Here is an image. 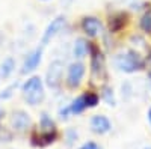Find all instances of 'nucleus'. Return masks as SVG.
Instances as JSON below:
<instances>
[{
	"instance_id": "nucleus-15",
	"label": "nucleus",
	"mask_w": 151,
	"mask_h": 149,
	"mask_svg": "<svg viewBox=\"0 0 151 149\" xmlns=\"http://www.w3.org/2000/svg\"><path fill=\"white\" fill-rule=\"evenodd\" d=\"M41 128H42V131H56V130H55L53 120L50 119L45 113L41 116Z\"/></svg>"
},
{
	"instance_id": "nucleus-7",
	"label": "nucleus",
	"mask_w": 151,
	"mask_h": 149,
	"mask_svg": "<svg viewBox=\"0 0 151 149\" xmlns=\"http://www.w3.org/2000/svg\"><path fill=\"white\" fill-rule=\"evenodd\" d=\"M91 66H92V76H94V78H104V77H106V71H104V57H103L101 53L95 51L94 48H92Z\"/></svg>"
},
{
	"instance_id": "nucleus-18",
	"label": "nucleus",
	"mask_w": 151,
	"mask_h": 149,
	"mask_svg": "<svg viewBox=\"0 0 151 149\" xmlns=\"http://www.w3.org/2000/svg\"><path fill=\"white\" fill-rule=\"evenodd\" d=\"M85 98H86L88 107H95L98 104V96L95 93H88V95H85Z\"/></svg>"
},
{
	"instance_id": "nucleus-12",
	"label": "nucleus",
	"mask_w": 151,
	"mask_h": 149,
	"mask_svg": "<svg viewBox=\"0 0 151 149\" xmlns=\"http://www.w3.org/2000/svg\"><path fill=\"white\" fill-rule=\"evenodd\" d=\"M14 68H15V62H14V59H12V57L5 59V60H3V63L0 65V77L8 78L11 74H12V71H14Z\"/></svg>"
},
{
	"instance_id": "nucleus-21",
	"label": "nucleus",
	"mask_w": 151,
	"mask_h": 149,
	"mask_svg": "<svg viewBox=\"0 0 151 149\" xmlns=\"http://www.w3.org/2000/svg\"><path fill=\"white\" fill-rule=\"evenodd\" d=\"M3 115H5V111H3V108H0V120H2V118H3Z\"/></svg>"
},
{
	"instance_id": "nucleus-22",
	"label": "nucleus",
	"mask_w": 151,
	"mask_h": 149,
	"mask_svg": "<svg viewBox=\"0 0 151 149\" xmlns=\"http://www.w3.org/2000/svg\"><path fill=\"white\" fill-rule=\"evenodd\" d=\"M148 119H150V122H151V108H150V111H148Z\"/></svg>"
},
{
	"instance_id": "nucleus-9",
	"label": "nucleus",
	"mask_w": 151,
	"mask_h": 149,
	"mask_svg": "<svg viewBox=\"0 0 151 149\" xmlns=\"http://www.w3.org/2000/svg\"><path fill=\"white\" fill-rule=\"evenodd\" d=\"M91 128L97 134H106L107 131H110L112 125H110V120L106 116L97 115V116H94L91 119Z\"/></svg>"
},
{
	"instance_id": "nucleus-1",
	"label": "nucleus",
	"mask_w": 151,
	"mask_h": 149,
	"mask_svg": "<svg viewBox=\"0 0 151 149\" xmlns=\"http://www.w3.org/2000/svg\"><path fill=\"white\" fill-rule=\"evenodd\" d=\"M115 65L119 71L136 72L141 68H144V60L136 51H125L115 57Z\"/></svg>"
},
{
	"instance_id": "nucleus-16",
	"label": "nucleus",
	"mask_w": 151,
	"mask_h": 149,
	"mask_svg": "<svg viewBox=\"0 0 151 149\" xmlns=\"http://www.w3.org/2000/svg\"><path fill=\"white\" fill-rule=\"evenodd\" d=\"M103 99L109 106H115V99H113V93H112L110 88H104L103 89Z\"/></svg>"
},
{
	"instance_id": "nucleus-8",
	"label": "nucleus",
	"mask_w": 151,
	"mask_h": 149,
	"mask_svg": "<svg viewBox=\"0 0 151 149\" xmlns=\"http://www.w3.org/2000/svg\"><path fill=\"white\" fill-rule=\"evenodd\" d=\"M82 29L88 36L94 38V36H97L101 32V23H100V20L95 18V17H85L83 21H82Z\"/></svg>"
},
{
	"instance_id": "nucleus-13",
	"label": "nucleus",
	"mask_w": 151,
	"mask_h": 149,
	"mask_svg": "<svg viewBox=\"0 0 151 149\" xmlns=\"http://www.w3.org/2000/svg\"><path fill=\"white\" fill-rule=\"evenodd\" d=\"M86 107H88L86 98H85V95H82V96H79L77 99H74V101H73V104L70 106V111H71V113H74V115H79V113H82Z\"/></svg>"
},
{
	"instance_id": "nucleus-17",
	"label": "nucleus",
	"mask_w": 151,
	"mask_h": 149,
	"mask_svg": "<svg viewBox=\"0 0 151 149\" xmlns=\"http://www.w3.org/2000/svg\"><path fill=\"white\" fill-rule=\"evenodd\" d=\"M17 86H18V81H15V83H12L9 88H6L5 91H3V93H0V99H8L9 96H12V93H14V91L17 89Z\"/></svg>"
},
{
	"instance_id": "nucleus-5",
	"label": "nucleus",
	"mask_w": 151,
	"mask_h": 149,
	"mask_svg": "<svg viewBox=\"0 0 151 149\" xmlns=\"http://www.w3.org/2000/svg\"><path fill=\"white\" fill-rule=\"evenodd\" d=\"M30 123H32V120H30L29 113H26V111H23V110L14 111L11 116V125L15 131H20V133L26 131L30 127Z\"/></svg>"
},
{
	"instance_id": "nucleus-6",
	"label": "nucleus",
	"mask_w": 151,
	"mask_h": 149,
	"mask_svg": "<svg viewBox=\"0 0 151 149\" xmlns=\"http://www.w3.org/2000/svg\"><path fill=\"white\" fill-rule=\"evenodd\" d=\"M41 57H42V48H35L33 51H30L26 57V60H24L23 63V69H21V74H27L30 71H33L38 65H40L41 62Z\"/></svg>"
},
{
	"instance_id": "nucleus-20",
	"label": "nucleus",
	"mask_w": 151,
	"mask_h": 149,
	"mask_svg": "<svg viewBox=\"0 0 151 149\" xmlns=\"http://www.w3.org/2000/svg\"><path fill=\"white\" fill-rule=\"evenodd\" d=\"M147 65H148V76L151 77V54H150L148 59H147Z\"/></svg>"
},
{
	"instance_id": "nucleus-3",
	"label": "nucleus",
	"mask_w": 151,
	"mask_h": 149,
	"mask_svg": "<svg viewBox=\"0 0 151 149\" xmlns=\"http://www.w3.org/2000/svg\"><path fill=\"white\" fill-rule=\"evenodd\" d=\"M85 76V65L80 63V62H76V63H71L68 68V76H67V83L71 89L79 88V84L82 83Z\"/></svg>"
},
{
	"instance_id": "nucleus-14",
	"label": "nucleus",
	"mask_w": 151,
	"mask_h": 149,
	"mask_svg": "<svg viewBox=\"0 0 151 149\" xmlns=\"http://www.w3.org/2000/svg\"><path fill=\"white\" fill-rule=\"evenodd\" d=\"M139 26L144 32L147 33H151V9H148L145 14L141 17V21H139Z\"/></svg>"
},
{
	"instance_id": "nucleus-4",
	"label": "nucleus",
	"mask_w": 151,
	"mask_h": 149,
	"mask_svg": "<svg viewBox=\"0 0 151 149\" xmlns=\"http://www.w3.org/2000/svg\"><path fill=\"white\" fill-rule=\"evenodd\" d=\"M64 27H65V18L64 17H56L52 23L48 24V27L45 29V32L42 35V39H41V44L42 45H47L59 32H62V29H64Z\"/></svg>"
},
{
	"instance_id": "nucleus-10",
	"label": "nucleus",
	"mask_w": 151,
	"mask_h": 149,
	"mask_svg": "<svg viewBox=\"0 0 151 149\" xmlns=\"http://www.w3.org/2000/svg\"><path fill=\"white\" fill-rule=\"evenodd\" d=\"M42 88V81L40 77H32L29 78L26 83L23 84V95H27L33 91H38V89H41Z\"/></svg>"
},
{
	"instance_id": "nucleus-2",
	"label": "nucleus",
	"mask_w": 151,
	"mask_h": 149,
	"mask_svg": "<svg viewBox=\"0 0 151 149\" xmlns=\"http://www.w3.org/2000/svg\"><path fill=\"white\" fill-rule=\"evenodd\" d=\"M62 74H64V63L60 60H53L50 63L47 69V76H45V83L48 88H59V84L62 81Z\"/></svg>"
},
{
	"instance_id": "nucleus-11",
	"label": "nucleus",
	"mask_w": 151,
	"mask_h": 149,
	"mask_svg": "<svg viewBox=\"0 0 151 149\" xmlns=\"http://www.w3.org/2000/svg\"><path fill=\"white\" fill-rule=\"evenodd\" d=\"M88 50H89V45H88L86 39L79 38L77 41L74 42V50H73V51H74V56H76V57H79V59L85 57L86 53H88Z\"/></svg>"
},
{
	"instance_id": "nucleus-19",
	"label": "nucleus",
	"mask_w": 151,
	"mask_h": 149,
	"mask_svg": "<svg viewBox=\"0 0 151 149\" xmlns=\"http://www.w3.org/2000/svg\"><path fill=\"white\" fill-rule=\"evenodd\" d=\"M80 149H98V146H97L94 142H88V143H85Z\"/></svg>"
}]
</instances>
